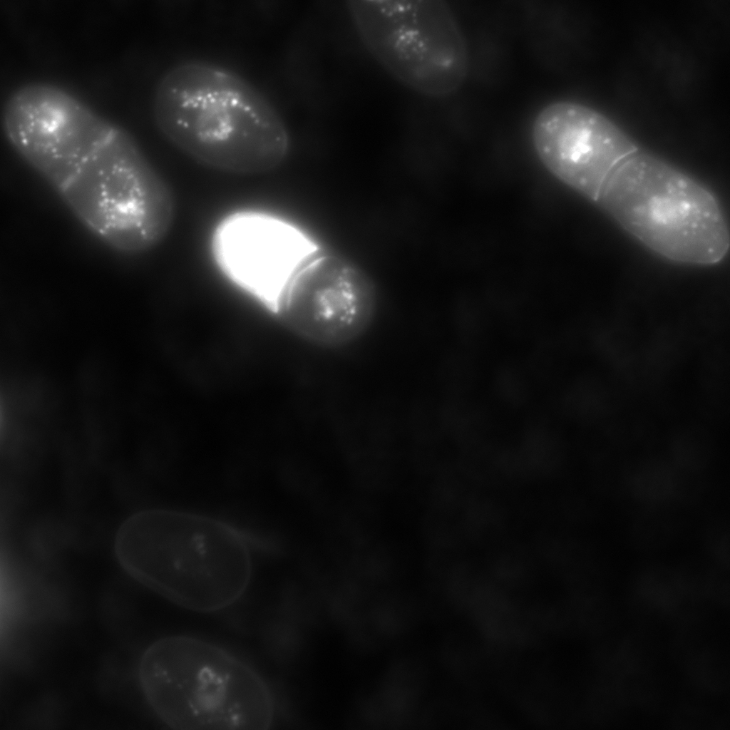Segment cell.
<instances>
[{"mask_svg":"<svg viewBox=\"0 0 730 730\" xmlns=\"http://www.w3.org/2000/svg\"><path fill=\"white\" fill-rule=\"evenodd\" d=\"M153 115L175 147L208 168L255 175L282 164L290 137L281 115L248 81L222 66L181 63L159 81Z\"/></svg>","mask_w":730,"mask_h":730,"instance_id":"obj_1","label":"cell"},{"mask_svg":"<svg viewBox=\"0 0 730 730\" xmlns=\"http://www.w3.org/2000/svg\"><path fill=\"white\" fill-rule=\"evenodd\" d=\"M118 561L135 580L190 610L213 612L244 594L253 571L247 537L208 515L150 508L128 518L114 542Z\"/></svg>","mask_w":730,"mask_h":730,"instance_id":"obj_2","label":"cell"},{"mask_svg":"<svg viewBox=\"0 0 730 730\" xmlns=\"http://www.w3.org/2000/svg\"><path fill=\"white\" fill-rule=\"evenodd\" d=\"M143 695L174 729H269L274 701L264 679L236 656L199 638H161L138 668Z\"/></svg>","mask_w":730,"mask_h":730,"instance_id":"obj_3","label":"cell"},{"mask_svg":"<svg viewBox=\"0 0 730 730\" xmlns=\"http://www.w3.org/2000/svg\"><path fill=\"white\" fill-rule=\"evenodd\" d=\"M597 202L634 238L668 260L712 265L728 253V225L712 192L654 155L638 150L625 159Z\"/></svg>","mask_w":730,"mask_h":730,"instance_id":"obj_4","label":"cell"},{"mask_svg":"<svg viewBox=\"0 0 730 730\" xmlns=\"http://www.w3.org/2000/svg\"><path fill=\"white\" fill-rule=\"evenodd\" d=\"M58 193L94 237L125 255L155 247L174 221L170 186L126 129L81 165Z\"/></svg>","mask_w":730,"mask_h":730,"instance_id":"obj_5","label":"cell"},{"mask_svg":"<svg viewBox=\"0 0 730 730\" xmlns=\"http://www.w3.org/2000/svg\"><path fill=\"white\" fill-rule=\"evenodd\" d=\"M347 9L369 52L404 86L441 98L465 82L468 47L446 1L351 0Z\"/></svg>","mask_w":730,"mask_h":730,"instance_id":"obj_6","label":"cell"},{"mask_svg":"<svg viewBox=\"0 0 730 730\" xmlns=\"http://www.w3.org/2000/svg\"><path fill=\"white\" fill-rule=\"evenodd\" d=\"M376 309L371 278L348 259L320 251L290 280L276 313L307 342L336 349L362 336Z\"/></svg>","mask_w":730,"mask_h":730,"instance_id":"obj_7","label":"cell"},{"mask_svg":"<svg viewBox=\"0 0 730 730\" xmlns=\"http://www.w3.org/2000/svg\"><path fill=\"white\" fill-rule=\"evenodd\" d=\"M531 138L545 169L594 202L615 170L639 150L634 140L610 118L569 101L544 106L534 118Z\"/></svg>","mask_w":730,"mask_h":730,"instance_id":"obj_8","label":"cell"},{"mask_svg":"<svg viewBox=\"0 0 730 730\" xmlns=\"http://www.w3.org/2000/svg\"><path fill=\"white\" fill-rule=\"evenodd\" d=\"M212 248L223 274L275 313L294 275L320 252L295 226L250 212L222 220L214 231Z\"/></svg>","mask_w":730,"mask_h":730,"instance_id":"obj_9","label":"cell"},{"mask_svg":"<svg viewBox=\"0 0 730 730\" xmlns=\"http://www.w3.org/2000/svg\"><path fill=\"white\" fill-rule=\"evenodd\" d=\"M630 621L667 630L689 600L679 584L674 565L654 558L637 563L621 595Z\"/></svg>","mask_w":730,"mask_h":730,"instance_id":"obj_10","label":"cell"},{"mask_svg":"<svg viewBox=\"0 0 730 730\" xmlns=\"http://www.w3.org/2000/svg\"><path fill=\"white\" fill-rule=\"evenodd\" d=\"M679 474L667 453L630 456L625 486L615 502L629 515L649 506L675 503Z\"/></svg>","mask_w":730,"mask_h":730,"instance_id":"obj_11","label":"cell"},{"mask_svg":"<svg viewBox=\"0 0 730 730\" xmlns=\"http://www.w3.org/2000/svg\"><path fill=\"white\" fill-rule=\"evenodd\" d=\"M340 468L349 490L384 500L391 498L412 478L406 453H385L370 447Z\"/></svg>","mask_w":730,"mask_h":730,"instance_id":"obj_12","label":"cell"},{"mask_svg":"<svg viewBox=\"0 0 730 730\" xmlns=\"http://www.w3.org/2000/svg\"><path fill=\"white\" fill-rule=\"evenodd\" d=\"M680 676L665 666L652 671H629L616 677L617 687L635 715L666 718L677 703Z\"/></svg>","mask_w":730,"mask_h":730,"instance_id":"obj_13","label":"cell"},{"mask_svg":"<svg viewBox=\"0 0 730 730\" xmlns=\"http://www.w3.org/2000/svg\"><path fill=\"white\" fill-rule=\"evenodd\" d=\"M385 500L349 489L332 525L324 531L336 533L354 550L368 545L389 529Z\"/></svg>","mask_w":730,"mask_h":730,"instance_id":"obj_14","label":"cell"},{"mask_svg":"<svg viewBox=\"0 0 730 730\" xmlns=\"http://www.w3.org/2000/svg\"><path fill=\"white\" fill-rule=\"evenodd\" d=\"M585 681L581 727H622L636 716L621 694L613 674L591 668Z\"/></svg>","mask_w":730,"mask_h":730,"instance_id":"obj_15","label":"cell"},{"mask_svg":"<svg viewBox=\"0 0 730 730\" xmlns=\"http://www.w3.org/2000/svg\"><path fill=\"white\" fill-rule=\"evenodd\" d=\"M679 540L675 503L649 506L630 515L627 540L635 551L653 555Z\"/></svg>","mask_w":730,"mask_h":730,"instance_id":"obj_16","label":"cell"},{"mask_svg":"<svg viewBox=\"0 0 730 730\" xmlns=\"http://www.w3.org/2000/svg\"><path fill=\"white\" fill-rule=\"evenodd\" d=\"M416 553L411 539L388 529L371 543L355 549L349 568L367 575L386 576L409 567Z\"/></svg>","mask_w":730,"mask_h":730,"instance_id":"obj_17","label":"cell"},{"mask_svg":"<svg viewBox=\"0 0 730 730\" xmlns=\"http://www.w3.org/2000/svg\"><path fill=\"white\" fill-rule=\"evenodd\" d=\"M667 662L664 631L652 626L631 622L618 658L610 670L615 675L629 671H652Z\"/></svg>","mask_w":730,"mask_h":730,"instance_id":"obj_18","label":"cell"},{"mask_svg":"<svg viewBox=\"0 0 730 730\" xmlns=\"http://www.w3.org/2000/svg\"><path fill=\"white\" fill-rule=\"evenodd\" d=\"M538 387L524 359L509 357L493 370L490 396L505 411H526L533 405Z\"/></svg>","mask_w":730,"mask_h":730,"instance_id":"obj_19","label":"cell"},{"mask_svg":"<svg viewBox=\"0 0 730 730\" xmlns=\"http://www.w3.org/2000/svg\"><path fill=\"white\" fill-rule=\"evenodd\" d=\"M684 678L719 696H728L729 654L721 640L709 643L694 653L679 672Z\"/></svg>","mask_w":730,"mask_h":730,"instance_id":"obj_20","label":"cell"},{"mask_svg":"<svg viewBox=\"0 0 730 730\" xmlns=\"http://www.w3.org/2000/svg\"><path fill=\"white\" fill-rule=\"evenodd\" d=\"M530 342L525 363L538 386L550 391L562 381L567 348L557 329L548 327Z\"/></svg>","mask_w":730,"mask_h":730,"instance_id":"obj_21","label":"cell"},{"mask_svg":"<svg viewBox=\"0 0 730 730\" xmlns=\"http://www.w3.org/2000/svg\"><path fill=\"white\" fill-rule=\"evenodd\" d=\"M450 319L456 345L479 354L488 347L497 327L493 314L477 304L456 305Z\"/></svg>","mask_w":730,"mask_h":730,"instance_id":"obj_22","label":"cell"},{"mask_svg":"<svg viewBox=\"0 0 730 730\" xmlns=\"http://www.w3.org/2000/svg\"><path fill=\"white\" fill-rule=\"evenodd\" d=\"M667 455L679 468L692 473H706L716 458L713 441L706 433L688 431L674 436Z\"/></svg>","mask_w":730,"mask_h":730,"instance_id":"obj_23","label":"cell"},{"mask_svg":"<svg viewBox=\"0 0 730 730\" xmlns=\"http://www.w3.org/2000/svg\"><path fill=\"white\" fill-rule=\"evenodd\" d=\"M480 354L456 346L448 355L443 366V381L448 396L476 393L482 376Z\"/></svg>","mask_w":730,"mask_h":730,"instance_id":"obj_24","label":"cell"},{"mask_svg":"<svg viewBox=\"0 0 730 730\" xmlns=\"http://www.w3.org/2000/svg\"><path fill=\"white\" fill-rule=\"evenodd\" d=\"M674 567L682 590L689 600H709L710 586L721 567L702 554L687 556Z\"/></svg>","mask_w":730,"mask_h":730,"instance_id":"obj_25","label":"cell"},{"mask_svg":"<svg viewBox=\"0 0 730 730\" xmlns=\"http://www.w3.org/2000/svg\"><path fill=\"white\" fill-rule=\"evenodd\" d=\"M629 455L616 452L590 462L589 478L605 499L615 501L623 491Z\"/></svg>","mask_w":730,"mask_h":730,"instance_id":"obj_26","label":"cell"},{"mask_svg":"<svg viewBox=\"0 0 730 730\" xmlns=\"http://www.w3.org/2000/svg\"><path fill=\"white\" fill-rule=\"evenodd\" d=\"M699 538L706 555L718 566L729 570V520L717 513L705 523Z\"/></svg>","mask_w":730,"mask_h":730,"instance_id":"obj_27","label":"cell"},{"mask_svg":"<svg viewBox=\"0 0 730 730\" xmlns=\"http://www.w3.org/2000/svg\"><path fill=\"white\" fill-rule=\"evenodd\" d=\"M729 570L719 567L710 586L708 600L722 611L729 607Z\"/></svg>","mask_w":730,"mask_h":730,"instance_id":"obj_28","label":"cell"}]
</instances>
